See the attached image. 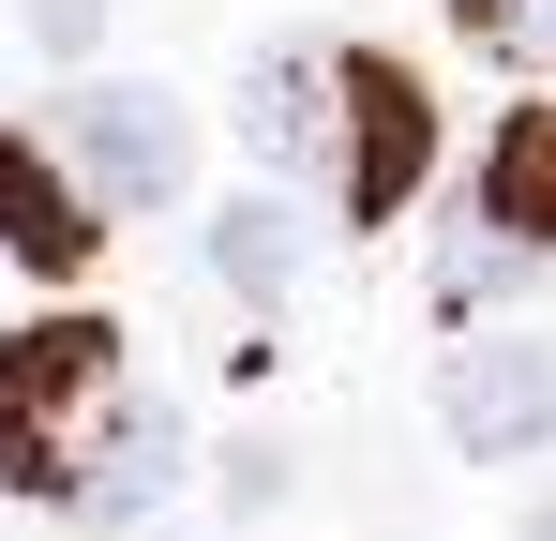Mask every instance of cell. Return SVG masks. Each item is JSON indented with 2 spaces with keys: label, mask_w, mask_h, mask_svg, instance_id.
I'll list each match as a JSON object with an SVG mask.
<instances>
[{
  "label": "cell",
  "mask_w": 556,
  "mask_h": 541,
  "mask_svg": "<svg viewBox=\"0 0 556 541\" xmlns=\"http://www.w3.org/2000/svg\"><path fill=\"white\" fill-rule=\"evenodd\" d=\"M527 241H511V226H452V241H437V316H481V301H511V286H527Z\"/></svg>",
  "instance_id": "cell-10"
},
{
  "label": "cell",
  "mask_w": 556,
  "mask_h": 541,
  "mask_svg": "<svg viewBox=\"0 0 556 541\" xmlns=\"http://www.w3.org/2000/svg\"><path fill=\"white\" fill-rule=\"evenodd\" d=\"M437 166V90L406 76L391 46H346V151H331V196H346V226H391L406 196Z\"/></svg>",
  "instance_id": "cell-3"
},
{
  "label": "cell",
  "mask_w": 556,
  "mask_h": 541,
  "mask_svg": "<svg viewBox=\"0 0 556 541\" xmlns=\"http://www.w3.org/2000/svg\"><path fill=\"white\" fill-rule=\"evenodd\" d=\"M46 151L91 180L105 226H121V211H166L195 180V121H181V90H151V76H91V90L46 105Z\"/></svg>",
  "instance_id": "cell-2"
},
{
  "label": "cell",
  "mask_w": 556,
  "mask_h": 541,
  "mask_svg": "<svg viewBox=\"0 0 556 541\" xmlns=\"http://www.w3.org/2000/svg\"><path fill=\"white\" fill-rule=\"evenodd\" d=\"M0 256L46 270V286H76L105 256V196L46 151V121H0Z\"/></svg>",
  "instance_id": "cell-5"
},
{
  "label": "cell",
  "mask_w": 556,
  "mask_h": 541,
  "mask_svg": "<svg viewBox=\"0 0 556 541\" xmlns=\"http://www.w3.org/2000/svg\"><path fill=\"white\" fill-rule=\"evenodd\" d=\"M121 406V331L105 316H30L0 347V496H46L76 512V451Z\"/></svg>",
  "instance_id": "cell-1"
},
{
  "label": "cell",
  "mask_w": 556,
  "mask_h": 541,
  "mask_svg": "<svg viewBox=\"0 0 556 541\" xmlns=\"http://www.w3.org/2000/svg\"><path fill=\"white\" fill-rule=\"evenodd\" d=\"M181 466H195L181 391H136V376H121V406H105L91 451H76V512H91V527H151V512L181 496Z\"/></svg>",
  "instance_id": "cell-6"
},
{
  "label": "cell",
  "mask_w": 556,
  "mask_h": 541,
  "mask_svg": "<svg viewBox=\"0 0 556 541\" xmlns=\"http://www.w3.org/2000/svg\"><path fill=\"white\" fill-rule=\"evenodd\" d=\"M286 496V451H226V512H271Z\"/></svg>",
  "instance_id": "cell-13"
},
{
  "label": "cell",
  "mask_w": 556,
  "mask_h": 541,
  "mask_svg": "<svg viewBox=\"0 0 556 541\" xmlns=\"http://www.w3.org/2000/svg\"><path fill=\"white\" fill-rule=\"evenodd\" d=\"M437 437L481 451V466H527V451H556V347H527V331H481V347L437 376Z\"/></svg>",
  "instance_id": "cell-4"
},
{
  "label": "cell",
  "mask_w": 556,
  "mask_h": 541,
  "mask_svg": "<svg viewBox=\"0 0 556 541\" xmlns=\"http://www.w3.org/2000/svg\"><path fill=\"white\" fill-rule=\"evenodd\" d=\"M481 226H511L527 256H556V105H511L481 136Z\"/></svg>",
  "instance_id": "cell-8"
},
{
  "label": "cell",
  "mask_w": 556,
  "mask_h": 541,
  "mask_svg": "<svg viewBox=\"0 0 556 541\" xmlns=\"http://www.w3.org/2000/svg\"><path fill=\"white\" fill-rule=\"evenodd\" d=\"M527 541H556V481H542V512H527Z\"/></svg>",
  "instance_id": "cell-14"
},
{
  "label": "cell",
  "mask_w": 556,
  "mask_h": 541,
  "mask_svg": "<svg viewBox=\"0 0 556 541\" xmlns=\"http://www.w3.org/2000/svg\"><path fill=\"white\" fill-rule=\"evenodd\" d=\"M211 286H226V301H286V286H301V211H271V196L211 211Z\"/></svg>",
  "instance_id": "cell-9"
},
{
  "label": "cell",
  "mask_w": 556,
  "mask_h": 541,
  "mask_svg": "<svg viewBox=\"0 0 556 541\" xmlns=\"http://www.w3.org/2000/svg\"><path fill=\"white\" fill-rule=\"evenodd\" d=\"M241 151L256 166H331L346 151V46H256L241 61Z\"/></svg>",
  "instance_id": "cell-7"
},
{
  "label": "cell",
  "mask_w": 556,
  "mask_h": 541,
  "mask_svg": "<svg viewBox=\"0 0 556 541\" xmlns=\"http://www.w3.org/2000/svg\"><path fill=\"white\" fill-rule=\"evenodd\" d=\"M452 15H466V46H496V61H527V76L556 61V0H452Z\"/></svg>",
  "instance_id": "cell-11"
},
{
  "label": "cell",
  "mask_w": 556,
  "mask_h": 541,
  "mask_svg": "<svg viewBox=\"0 0 556 541\" xmlns=\"http://www.w3.org/2000/svg\"><path fill=\"white\" fill-rule=\"evenodd\" d=\"M105 15H121V0H30V30H46L61 61H91V46H105Z\"/></svg>",
  "instance_id": "cell-12"
}]
</instances>
